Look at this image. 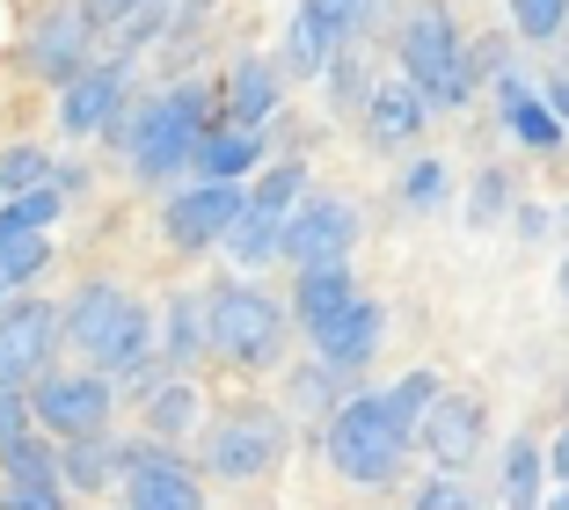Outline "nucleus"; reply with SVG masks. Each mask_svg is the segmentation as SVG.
<instances>
[{"label":"nucleus","instance_id":"nucleus-14","mask_svg":"<svg viewBox=\"0 0 569 510\" xmlns=\"http://www.w3.org/2000/svg\"><path fill=\"white\" fill-rule=\"evenodd\" d=\"M118 110H124V59H110V67H81L67 88H59V132H67V139L110 132Z\"/></svg>","mask_w":569,"mask_h":510},{"label":"nucleus","instance_id":"nucleus-4","mask_svg":"<svg viewBox=\"0 0 569 510\" xmlns=\"http://www.w3.org/2000/svg\"><path fill=\"white\" fill-rule=\"evenodd\" d=\"M204 88H168V96H153L147 110H132V124H124V153H132V176L139 182H168L176 168H190V153H198L204 139Z\"/></svg>","mask_w":569,"mask_h":510},{"label":"nucleus","instance_id":"nucleus-6","mask_svg":"<svg viewBox=\"0 0 569 510\" xmlns=\"http://www.w3.org/2000/svg\"><path fill=\"white\" fill-rule=\"evenodd\" d=\"M284 452V423L270 409H234V416H219L212 430H204V474L212 481H256L270 474Z\"/></svg>","mask_w":569,"mask_h":510},{"label":"nucleus","instance_id":"nucleus-18","mask_svg":"<svg viewBox=\"0 0 569 510\" xmlns=\"http://www.w3.org/2000/svg\"><path fill=\"white\" fill-rule=\"evenodd\" d=\"M380 329H387V313L372 307V299H358V307H343V313L329 321V329L315 336V350L336 364V372H366L372 350H380Z\"/></svg>","mask_w":569,"mask_h":510},{"label":"nucleus","instance_id":"nucleus-21","mask_svg":"<svg viewBox=\"0 0 569 510\" xmlns=\"http://www.w3.org/2000/svg\"><path fill=\"white\" fill-rule=\"evenodd\" d=\"M190 168H198V176H219V182H241L249 168H263V132H249V124H204Z\"/></svg>","mask_w":569,"mask_h":510},{"label":"nucleus","instance_id":"nucleus-7","mask_svg":"<svg viewBox=\"0 0 569 510\" xmlns=\"http://www.w3.org/2000/svg\"><path fill=\"white\" fill-rule=\"evenodd\" d=\"M59 343H67V313L44 307V299H0V379L8 387H37V379L59 364Z\"/></svg>","mask_w":569,"mask_h":510},{"label":"nucleus","instance_id":"nucleus-42","mask_svg":"<svg viewBox=\"0 0 569 510\" xmlns=\"http://www.w3.org/2000/svg\"><path fill=\"white\" fill-rule=\"evenodd\" d=\"M555 284H562V299H569V256H562V270H555Z\"/></svg>","mask_w":569,"mask_h":510},{"label":"nucleus","instance_id":"nucleus-39","mask_svg":"<svg viewBox=\"0 0 569 510\" xmlns=\"http://www.w3.org/2000/svg\"><path fill=\"white\" fill-rule=\"evenodd\" d=\"M540 96H548V102H555V117L569 124V73H548V81H540Z\"/></svg>","mask_w":569,"mask_h":510},{"label":"nucleus","instance_id":"nucleus-10","mask_svg":"<svg viewBox=\"0 0 569 510\" xmlns=\"http://www.w3.org/2000/svg\"><path fill=\"white\" fill-rule=\"evenodd\" d=\"M351 30H358V0H300L284 22V67L300 81L329 73V59L351 44Z\"/></svg>","mask_w":569,"mask_h":510},{"label":"nucleus","instance_id":"nucleus-11","mask_svg":"<svg viewBox=\"0 0 569 510\" xmlns=\"http://www.w3.org/2000/svg\"><path fill=\"white\" fill-rule=\"evenodd\" d=\"M241 182H219V176H204L198 190H176V198H168V212H161V233L176 248H190V256H198V248H212V241H227V227H234L241 219Z\"/></svg>","mask_w":569,"mask_h":510},{"label":"nucleus","instance_id":"nucleus-34","mask_svg":"<svg viewBox=\"0 0 569 510\" xmlns=\"http://www.w3.org/2000/svg\"><path fill=\"white\" fill-rule=\"evenodd\" d=\"M22 430H37V409H30V387H8V379H0V444H16Z\"/></svg>","mask_w":569,"mask_h":510},{"label":"nucleus","instance_id":"nucleus-24","mask_svg":"<svg viewBox=\"0 0 569 510\" xmlns=\"http://www.w3.org/2000/svg\"><path fill=\"white\" fill-rule=\"evenodd\" d=\"M219 248H227V256H234L241 270L278 263V256H284V212H263V204L249 198V204H241V219L227 227V241H219Z\"/></svg>","mask_w":569,"mask_h":510},{"label":"nucleus","instance_id":"nucleus-26","mask_svg":"<svg viewBox=\"0 0 569 510\" xmlns=\"http://www.w3.org/2000/svg\"><path fill=\"white\" fill-rule=\"evenodd\" d=\"M198 350H212V307L204 299H168V336H161V358L168 364H190Z\"/></svg>","mask_w":569,"mask_h":510},{"label":"nucleus","instance_id":"nucleus-30","mask_svg":"<svg viewBox=\"0 0 569 510\" xmlns=\"http://www.w3.org/2000/svg\"><path fill=\"white\" fill-rule=\"evenodd\" d=\"M44 176H51L44 147H8L0 153V190H8V198H16V190H37Z\"/></svg>","mask_w":569,"mask_h":510},{"label":"nucleus","instance_id":"nucleus-27","mask_svg":"<svg viewBox=\"0 0 569 510\" xmlns=\"http://www.w3.org/2000/svg\"><path fill=\"white\" fill-rule=\"evenodd\" d=\"M198 387L190 379H168V387H153V401H147V430L153 438H190V423H198Z\"/></svg>","mask_w":569,"mask_h":510},{"label":"nucleus","instance_id":"nucleus-40","mask_svg":"<svg viewBox=\"0 0 569 510\" xmlns=\"http://www.w3.org/2000/svg\"><path fill=\"white\" fill-rule=\"evenodd\" d=\"M519 233H526V241H540V233H548V212H540V204H519Z\"/></svg>","mask_w":569,"mask_h":510},{"label":"nucleus","instance_id":"nucleus-25","mask_svg":"<svg viewBox=\"0 0 569 510\" xmlns=\"http://www.w3.org/2000/svg\"><path fill=\"white\" fill-rule=\"evenodd\" d=\"M59 467H67V489L73 496L118 489V481H124V444H102V430H96V438H67Z\"/></svg>","mask_w":569,"mask_h":510},{"label":"nucleus","instance_id":"nucleus-35","mask_svg":"<svg viewBox=\"0 0 569 510\" xmlns=\"http://www.w3.org/2000/svg\"><path fill=\"white\" fill-rule=\"evenodd\" d=\"M387 394H395V409H402L409 423H423V409L438 401V379H431V372H402L395 387H387Z\"/></svg>","mask_w":569,"mask_h":510},{"label":"nucleus","instance_id":"nucleus-19","mask_svg":"<svg viewBox=\"0 0 569 510\" xmlns=\"http://www.w3.org/2000/svg\"><path fill=\"white\" fill-rule=\"evenodd\" d=\"M358 299H366V292H358V278H351L343 263H307V270H300V292H292V313H300L307 336H321L336 313L358 307Z\"/></svg>","mask_w":569,"mask_h":510},{"label":"nucleus","instance_id":"nucleus-20","mask_svg":"<svg viewBox=\"0 0 569 510\" xmlns=\"http://www.w3.org/2000/svg\"><path fill=\"white\" fill-rule=\"evenodd\" d=\"M497 102H503V124H511V132H519L533 153H555V147H562V117H555V102L540 96V88H526L519 73H503V81H497Z\"/></svg>","mask_w":569,"mask_h":510},{"label":"nucleus","instance_id":"nucleus-5","mask_svg":"<svg viewBox=\"0 0 569 510\" xmlns=\"http://www.w3.org/2000/svg\"><path fill=\"white\" fill-rule=\"evenodd\" d=\"M204 307H212V350L227 364L263 372V364L284 358V313H278L270 292H256V284H219Z\"/></svg>","mask_w":569,"mask_h":510},{"label":"nucleus","instance_id":"nucleus-33","mask_svg":"<svg viewBox=\"0 0 569 510\" xmlns=\"http://www.w3.org/2000/svg\"><path fill=\"white\" fill-rule=\"evenodd\" d=\"M446 198V161H417L402 176V204H417V212H431V204Z\"/></svg>","mask_w":569,"mask_h":510},{"label":"nucleus","instance_id":"nucleus-9","mask_svg":"<svg viewBox=\"0 0 569 510\" xmlns=\"http://www.w3.org/2000/svg\"><path fill=\"white\" fill-rule=\"evenodd\" d=\"M124 503L139 510H190L204 496L198 467L176 452V438H147V444H124Z\"/></svg>","mask_w":569,"mask_h":510},{"label":"nucleus","instance_id":"nucleus-2","mask_svg":"<svg viewBox=\"0 0 569 510\" xmlns=\"http://www.w3.org/2000/svg\"><path fill=\"white\" fill-rule=\"evenodd\" d=\"M409 438H417V423L395 409V394H351L329 409V467L343 481H366V489L395 481Z\"/></svg>","mask_w":569,"mask_h":510},{"label":"nucleus","instance_id":"nucleus-37","mask_svg":"<svg viewBox=\"0 0 569 510\" xmlns=\"http://www.w3.org/2000/svg\"><path fill=\"white\" fill-rule=\"evenodd\" d=\"M153 0H88V22L96 30H118V22H132V16H147Z\"/></svg>","mask_w":569,"mask_h":510},{"label":"nucleus","instance_id":"nucleus-17","mask_svg":"<svg viewBox=\"0 0 569 510\" xmlns=\"http://www.w3.org/2000/svg\"><path fill=\"white\" fill-rule=\"evenodd\" d=\"M423 117H431V96H423L417 81H380L366 96V139L372 147H409V139L423 132Z\"/></svg>","mask_w":569,"mask_h":510},{"label":"nucleus","instance_id":"nucleus-41","mask_svg":"<svg viewBox=\"0 0 569 510\" xmlns=\"http://www.w3.org/2000/svg\"><path fill=\"white\" fill-rule=\"evenodd\" d=\"M548 467H555V481H569V430L548 444Z\"/></svg>","mask_w":569,"mask_h":510},{"label":"nucleus","instance_id":"nucleus-3","mask_svg":"<svg viewBox=\"0 0 569 510\" xmlns=\"http://www.w3.org/2000/svg\"><path fill=\"white\" fill-rule=\"evenodd\" d=\"M395 51H402V73L431 96V110H460V102L475 96V51L460 44V30H452V16L438 8V0H417L402 16V37H395Z\"/></svg>","mask_w":569,"mask_h":510},{"label":"nucleus","instance_id":"nucleus-36","mask_svg":"<svg viewBox=\"0 0 569 510\" xmlns=\"http://www.w3.org/2000/svg\"><path fill=\"white\" fill-rule=\"evenodd\" d=\"M329 372H336L329 358H321V372H292V409H307V416L329 409Z\"/></svg>","mask_w":569,"mask_h":510},{"label":"nucleus","instance_id":"nucleus-23","mask_svg":"<svg viewBox=\"0 0 569 510\" xmlns=\"http://www.w3.org/2000/svg\"><path fill=\"white\" fill-rule=\"evenodd\" d=\"M44 263H51L44 227H30V219L8 204V212H0V299H16V284H30Z\"/></svg>","mask_w":569,"mask_h":510},{"label":"nucleus","instance_id":"nucleus-12","mask_svg":"<svg viewBox=\"0 0 569 510\" xmlns=\"http://www.w3.org/2000/svg\"><path fill=\"white\" fill-rule=\"evenodd\" d=\"M358 241V212L343 198H300L292 212H284V256L292 263H343Z\"/></svg>","mask_w":569,"mask_h":510},{"label":"nucleus","instance_id":"nucleus-13","mask_svg":"<svg viewBox=\"0 0 569 510\" xmlns=\"http://www.w3.org/2000/svg\"><path fill=\"white\" fill-rule=\"evenodd\" d=\"M51 438V430H44ZM37 438V430H22L16 444H0V474H8V489H0V503L8 510H51L67 503V467H59V452Z\"/></svg>","mask_w":569,"mask_h":510},{"label":"nucleus","instance_id":"nucleus-38","mask_svg":"<svg viewBox=\"0 0 569 510\" xmlns=\"http://www.w3.org/2000/svg\"><path fill=\"white\" fill-rule=\"evenodd\" d=\"M417 503L446 510V503H468V489H460V474H452V467H446V474H438V481H423V489H417Z\"/></svg>","mask_w":569,"mask_h":510},{"label":"nucleus","instance_id":"nucleus-8","mask_svg":"<svg viewBox=\"0 0 569 510\" xmlns=\"http://www.w3.org/2000/svg\"><path fill=\"white\" fill-rule=\"evenodd\" d=\"M30 409H37V430H51L59 444L96 438V430H110V372H59L51 364L30 387Z\"/></svg>","mask_w":569,"mask_h":510},{"label":"nucleus","instance_id":"nucleus-22","mask_svg":"<svg viewBox=\"0 0 569 510\" xmlns=\"http://www.w3.org/2000/svg\"><path fill=\"white\" fill-rule=\"evenodd\" d=\"M219 117L263 132L270 117H278V67H270V59H234V73H227V110Z\"/></svg>","mask_w":569,"mask_h":510},{"label":"nucleus","instance_id":"nucleus-43","mask_svg":"<svg viewBox=\"0 0 569 510\" xmlns=\"http://www.w3.org/2000/svg\"><path fill=\"white\" fill-rule=\"evenodd\" d=\"M358 8H366V0H358Z\"/></svg>","mask_w":569,"mask_h":510},{"label":"nucleus","instance_id":"nucleus-31","mask_svg":"<svg viewBox=\"0 0 569 510\" xmlns=\"http://www.w3.org/2000/svg\"><path fill=\"white\" fill-rule=\"evenodd\" d=\"M511 22H519V37L548 44V37L569 22V0H511Z\"/></svg>","mask_w":569,"mask_h":510},{"label":"nucleus","instance_id":"nucleus-15","mask_svg":"<svg viewBox=\"0 0 569 510\" xmlns=\"http://www.w3.org/2000/svg\"><path fill=\"white\" fill-rule=\"evenodd\" d=\"M417 430H423V452H431L438 467H452V474H460V467L482 452L489 416H482V401H475V394H446V387H438V401L423 409Z\"/></svg>","mask_w":569,"mask_h":510},{"label":"nucleus","instance_id":"nucleus-1","mask_svg":"<svg viewBox=\"0 0 569 510\" xmlns=\"http://www.w3.org/2000/svg\"><path fill=\"white\" fill-rule=\"evenodd\" d=\"M67 343L73 350H88L96 358V372H110V379H147V364H153V313L139 307L124 284H110V278H96V284H81L73 292V307H67Z\"/></svg>","mask_w":569,"mask_h":510},{"label":"nucleus","instance_id":"nucleus-16","mask_svg":"<svg viewBox=\"0 0 569 510\" xmlns=\"http://www.w3.org/2000/svg\"><path fill=\"white\" fill-rule=\"evenodd\" d=\"M88 44H96V22H88V8H51L44 22L30 30V73H44V81L67 88L73 73L88 67Z\"/></svg>","mask_w":569,"mask_h":510},{"label":"nucleus","instance_id":"nucleus-29","mask_svg":"<svg viewBox=\"0 0 569 510\" xmlns=\"http://www.w3.org/2000/svg\"><path fill=\"white\" fill-rule=\"evenodd\" d=\"M249 198L263 204V212H292V204L307 198V168H292V161H284V168H263V182H256Z\"/></svg>","mask_w":569,"mask_h":510},{"label":"nucleus","instance_id":"nucleus-32","mask_svg":"<svg viewBox=\"0 0 569 510\" xmlns=\"http://www.w3.org/2000/svg\"><path fill=\"white\" fill-rule=\"evenodd\" d=\"M503 204H511V182H503V168H482V176H475V198H468V219H475V227H489Z\"/></svg>","mask_w":569,"mask_h":510},{"label":"nucleus","instance_id":"nucleus-28","mask_svg":"<svg viewBox=\"0 0 569 510\" xmlns=\"http://www.w3.org/2000/svg\"><path fill=\"white\" fill-rule=\"evenodd\" d=\"M540 467H548V452H540L533 438H511L503 444V496H511V503H533L540 496Z\"/></svg>","mask_w":569,"mask_h":510}]
</instances>
